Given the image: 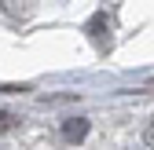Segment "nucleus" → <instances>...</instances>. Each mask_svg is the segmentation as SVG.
<instances>
[{
	"instance_id": "1",
	"label": "nucleus",
	"mask_w": 154,
	"mask_h": 150,
	"mask_svg": "<svg viewBox=\"0 0 154 150\" xmlns=\"http://www.w3.org/2000/svg\"><path fill=\"white\" fill-rule=\"evenodd\" d=\"M85 136H88V121L85 117H66L63 121V139L66 143H81Z\"/></svg>"
},
{
	"instance_id": "2",
	"label": "nucleus",
	"mask_w": 154,
	"mask_h": 150,
	"mask_svg": "<svg viewBox=\"0 0 154 150\" xmlns=\"http://www.w3.org/2000/svg\"><path fill=\"white\" fill-rule=\"evenodd\" d=\"M18 124H22V117H15V114H8V110H0V136H4V132H15Z\"/></svg>"
},
{
	"instance_id": "3",
	"label": "nucleus",
	"mask_w": 154,
	"mask_h": 150,
	"mask_svg": "<svg viewBox=\"0 0 154 150\" xmlns=\"http://www.w3.org/2000/svg\"><path fill=\"white\" fill-rule=\"evenodd\" d=\"M143 139H147V146L154 150V117H150V124H147V132H143Z\"/></svg>"
}]
</instances>
